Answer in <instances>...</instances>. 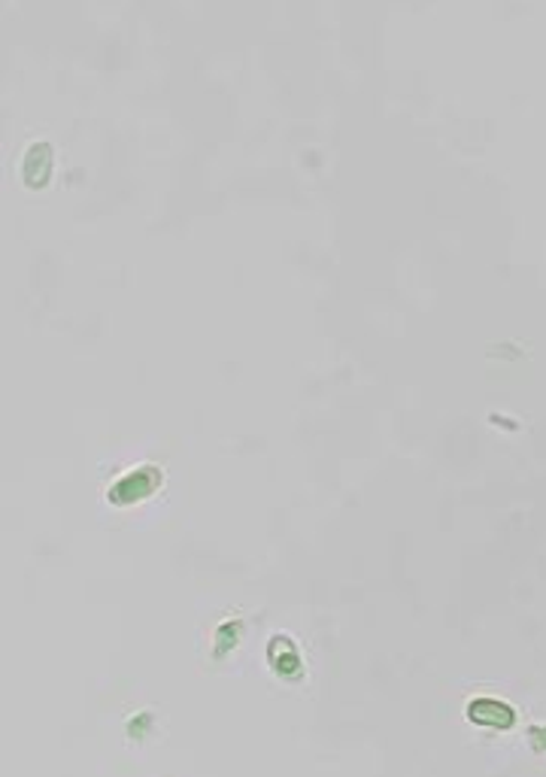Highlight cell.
Listing matches in <instances>:
<instances>
[{
	"mask_svg": "<svg viewBox=\"0 0 546 777\" xmlns=\"http://www.w3.org/2000/svg\"><path fill=\"white\" fill-rule=\"evenodd\" d=\"M55 173V146L49 140H34L22 156V185L31 192H43Z\"/></svg>",
	"mask_w": 546,
	"mask_h": 777,
	"instance_id": "1",
	"label": "cell"
},
{
	"mask_svg": "<svg viewBox=\"0 0 546 777\" xmlns=\"http://www.w3.org/2000/svg\"><path fill=\"white\" fill-rule=\"evenodd\" d=\"M161 486V471L156 465H140L121 477L119 483L109 489V501L116 504H125V501H140V498H149Z\"/></svg>",
	"mask_w": 546,
	"mask_h": 777,
	"instance_id": "2",
	"label": "cell"
},
{
	"mask_svg": "<svg viewBox=\"0 0 546 777\" xmlns=\"http://www.w3.org/2000/svg\"><path fill=\"white\" fill-rule=\"evenodd\" d=\"M471 720L473 723H483V726H501L507 728L513 723L507 704L492 702V699H480L471 704Z\"/></svg>",
	"mask_w": 546,
	"mask_h": 777,
	"instance_id": "3",
	"label": "cell"
}]
</instances>
